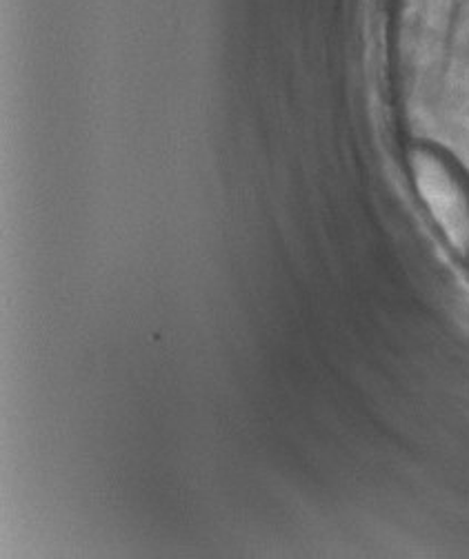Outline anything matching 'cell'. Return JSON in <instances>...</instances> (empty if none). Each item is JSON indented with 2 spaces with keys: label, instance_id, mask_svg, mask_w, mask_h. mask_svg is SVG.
<instances>
[{
  "label": "cell",
  "instance_id": "6da1fadb",
  "mask_svg": "<svg viewBox=\"0 0 469 559\" xmlns=\"http://www.w3.org/2000/svg\"><path fill=\"white\" fill-rule=\"evenodd\" d=\"M414 185L452 247L469 255V189L456 167L432 147H417L410 158Z\"/></svg>",
  "mask_w": 469,
  "mask_h": 559
}]
</instances>
